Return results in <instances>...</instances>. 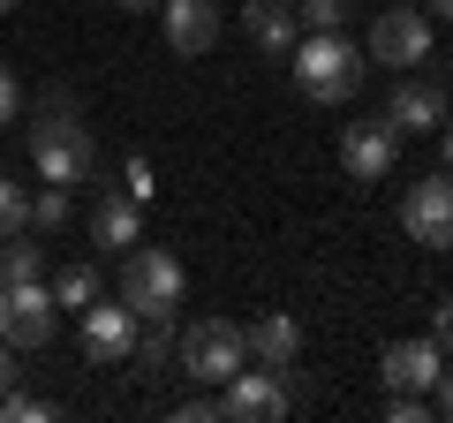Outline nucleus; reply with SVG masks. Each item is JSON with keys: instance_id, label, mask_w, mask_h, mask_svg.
I'll list each match as a JSON object with an SVG mask.
<instances>
[{"instance_id": "1", "label": "nucleus", "mask_w": 453, "mask_h": 423, "mask_svg": "<svg viewBox=\"0 0 453 423\" xmlns=\"http://www.w3.org/2000/svg\"><path fill=\"white\" fill-rule=\"evenodd\" d=\"M31 166L46 181H61V189H76V181L98 174V144H91V129H83V114L68 106L61 83L38 98V114H31Z\"/></svg>"}, {"instance_id": "2", "label": "nucleus", "mask_w": 453, "mask_h": 423, "mask_svg": "<svg viewBox=\"0 0 453 423\" xmlns=\"http://www.w3.org/2000/svg\"><path fill=\"white\" fill-rule=\"evenodd\" d=\"M371 53L356 46V38H340V31H310L288 46V68H295V91L310 98V106H348V98L363 91V76H371Z\"/></svg>"}, {"instance_id": "3", "label": "nucleus", "mask_w": 453, "mask_h": 423, "mask_svg": "<svg viewBox=\"0 0 453 423\" xmlns=\"http://www.w3.org/2000/svg\"><path fill=\"white\" fill-rule=\"evenodd\" d=\"M121 303L136 310V318H181V303H189V273H181L174 250H121Z\"/></svg>"}, {"instance_id": "4", "label": "nucleus", "mask_w": 453, "mask_h": 423, "mask_svg": "<svg viewBox=\"0 0 453 423\" xmlns=\"http://www.w3.org/2000/svg\"><path fill=\"white\" fill-rule=\"evenodd\" d=\"M174 363L196 378V386H226V378L250 363V341H242L234 318H196V326L174 341Z\"/></svg>"}, {"instance_id": "5", "label": "nucleus", "mask_w": 453, "mask_h": 423, "mask_svg": "<svg viewBox=\"0 0 453 423\" xmlns=\"http://www.w3.org/2000/svg\"><path fill=\"white\" fill-rule=\"evenodd\" d=\"M53 326H61V310H53V288H46V280H8V288H0V341L16 348V356L46 348Z\"/></svg>"}, {"instance_id": "6", "label": "nucleus", "mask_w": 453, "mask_h": 423, "mask_svg": "<svg viewBox=\"0 0 453 423\" xmlns=\"http://www.w3.org/2000/svg\"><path fill=\"white\" fill-rule=\"evenodd\" d=\"M431 46H438L431 16L401 0V8H378V16H371V46H363V53H371L378 68H423V61H431Z\"/></svg>"}, {"instance_id": "7", "label": "nucleus", "mask_w": 453, "mask_h": 423, "mask_svg": "<svg viewBox=\"0 0 453 423\" xmlns=\"http://www.w3.org/2000/svg\"><path fill=\"white\" fill-rule=\"evenodd\" d=\"M76 341H83V356L98 363V371H113V363H129V348H136V310L121 303V295H98L91 310H76Z\"/></svg>"}, {"instance_id": "8", "label": "nucleus", "mask_w": 453, "mask_h": 423, "mask_svg": "<svg viewBox=\"0 0 453 423\" xmlns=\"http://www.w3.org/2000/svg\"><path fill=\"white\" fill-rule=\"evenodd\" d=\"M401 227L416 250H453V174H423L401 196Z\"/></svg>"}, {"instance_id": "9", "label": "nucleus", "mask_w": 453, "mask_h": 423, "mask_svg": "<svg viewBox=\"0 0 453 423\" xmlns=\"http://www.w3.org/2000/svg\"><path fill=\"white\" fill-rule=\"evenodd\" d=\"M219 401H226V423H273V416H295L288 378H280V371H265V363H257V371L242 363V371L226 378V393H219Z\"/></svg>"}, {"instance_id": "10", "label": "nucleus", "mask_w": 453, "mask_h": 423, "mask_svg": "<svg viewBox=\"0 0 453 423\" xmlns=\"http://www.w3.org/2000/svg\"><path fill=\"white\" fill-rule=\"evenodd\" d=\"M446 114H453V98H446V83H431V76H401L393 98H386V121L401 136H438Z\"/></svg>"}, {"instance_id": "11", "label": "nucleus", "mask_w": 453, "mask_h": 423, "mask_svg": "<svg viewBox=\"0 0 453 423\" xmlns=\"http://www.w3.org/2000/svg\"><path fill=\"white\" fill-rule=\"evenodd\" d=\"M438 371H446V348L423 333V341H393L386 356H378V386L386 393H431Z\"/></svg>"}, {"instance_id": "12", "label": "nucleus", "mask_w": 453, "mask_h": 423, "mask_svg": "<svg viewBox=\"0 0 453 423\" xmlns=\"http://www.w3.org/2000/svg\"><path fill=\"white\" fill-rule=\"evenodd\" d=\"M159 23H166V46H174L181 61L211 53V46H219V31H226L219 0H159Z\"/></svg>"}, {"instance_id": "13", "label": "nucleus", "mask_w": 453, "mask_h": 423, "mask_svg": "<svg viewBox=\"0 0 453 423\" xmlns=\"http://www.w3.org/2000/svg\"><path fill=\"white\" fill-rule=\"evenodd\" d=\"M393 159H401V129L393 121H356V129H340V166L356 181H386Z\"/></svg>"}, {"instance_id": "14", "label": "nucleus", "mask_w": 453, "mask_h": 423, "mask_svg": "<svg viewBox=\"0 0 453 423\" xmlns=\"http://www.w3.org/2000/svg\"><path fill=\"white\" fill-rule=\"evenodd\" d=\"M91 242L113 250V258H121V250H136V242H144V204H136L129 189H106V196L91 204Z\"/></svg>"}, {"instance_id": "15", "label": "nucleus", "mask_w": 453, "mask_h": 423, "mask_svg": "<svg viewBox=\"0 0 453 423\" xmlns=\"http://www.w3.org/2000/svg\"><path fill=\"white\" fill-rule=\"evenodd\" d=\"M242 31L257 53H280L288 61V46L303 38V16H295V0H242Z\"/></svg>"}, {"instance_id": "16", "label": "nucleus", "mask_w": 453, "mask_h": 423, "mask_svg": "<svg viewBox=\"0 0 453 423\" xmlns=\"http://www.w3.org/2000/svg\"><path fill=\"white\" fill-rule=\"evenodd\" d=\"M242 341H250V363H265V371L303 363V326H295L288 310H265L257 326H242Z\"/></svg>"}, {"instance_id": "17", "label": "nucleus", "mask_w": 453, "mask_h": 423, "mask_svg": "<svg viewBox=\"0 0 453 423\" xmlns=\"http://www.w3.org/2000/svg\"><path fill=\"white\" fill-rule=\"evenodd\" d=\"M136 378H159L174 363V318H136V348H129Z\"/></svg>"}, {"instance_id": "18", "label": "nucleus", "mask_w": 453, "mask_h": 423, "mask_svg": "<svg viewBox=\"0 0 453 423\" xmlns=\"http://www.w3.org/2000/svg\"><path fill=\"white\" fill-rule=\"evenodd\" d=\"M46 288H53V310H91L98 303V273H91V265H61Z\"/></svg>"}, {"instance_id": "19", "label": "nucleus", "mask_w": 453, "mask_h": 423, "mask_svg": "<svg viewBox=\"0 0 453 423\" xmlns=\"http://www.w3.org/2000/svg\"><path fill=\"white\" fill-rule=\"evenodd\" d=\"M68 212H76V204H68V189H61V181H46V189L31 196V235H61Z\"/></svg>"}, {"instance_id": "20", "label": "nucleus", "mask_w": 453, "mask_h": 423, "mask_svg": "<svg viewBox=\"0 0 453 423\" xmlns=\"http://www.w3.org/2000/svg\"><path fill=\"white\" fill-rule=\"evenodd\" d=\"M8 280H46V258H38L23 235H8V242H0V288H8Z\"/></svg>"}, {"instance_id": "21", "label": "nucleus", "mask_w": 453, "mask_h": 423, "mask_svg": "<svg viewBox=\"0 0 453 423\" xmlns=\"http://www.w3.org/2000/svg\"><path fill=\"white\" fill-rule=\"evenodd\" d=\"M23 227H31V189H16V181L0 174V242L23 235Z\"/></svg>"}, {"instance_id": "22", "label": "nucleus", "mask_w": 453, "mask_h": 423, "mask_svg": "<svg viewBox=\"0 0 453 423\" xmlns=\"http://www.w3.org/2000/svg\"><path fill=\"white\" fill-rule=\"evenodd\" d=\"M348 8H356V0H295L303 31H340V23H348Z\"/></svg>"}, {"instance_id": "23", "label": "nucleus", "mask_w": 453, "mask_h": 423, "mask_svg": "<svg viewBox=\"0 0 453 423\" xmlns=\"http://www.w3.org/2000/svg\"><path fill=\"white\" fill-rule=\"evenodd\" d=\"M386 416H393V423H431L438 408H431V393H393V401H386Z\"/></svg>"}, {"instance_id": "24", "label": "nucleus", "mask_w": 453, "mask_h": 423, "mask_svg": "<svg viewBox=\"0 0 453 423\" xmlns=\"http://www.w3.org/2000/svg\"><path fill=\"white\" fill-rule=\"evenodd\" d=\"M174 416H181V423H226V401H219V393H189Z\"/></svg>"}, {"instance_id": "25", "label": "nucleus", "mask_w": 453, "mask_h": 423, "mask_svg": "<svg viewBox=\"0 0 453 423\" xmlns=\"http://www.w3.org/2000/svg\"><path fill=\"white\" fill-rule=\"evenodd\" d=\"M16 114H23V83H16V68L0 61V129H8Z\"/></svg>"}, {"instance_id": "26", "label": "nucleus", "mask_w": 453, "mask_h": 423, "mask_svg": "<svg viewBox=\"0 0 453 423\" xmlns=\"http://www.w3.org/2000/svg\"><path fill=\"white\" fill-rule=\"evenodd\" d=\"M121 189H129L136 204H151V159H129V166H121Z\"/></svg>"}, {"instance_id": "27", "label": "nucleus", "mask_w": 453, "mask_h": 423, "mask_svg": "<svg viewBox=\"0 0 453 423\" xmlns=\"http://www.w3.org/2000/svg\"><path fill=\"white\" fill-rule=\"evenodd\" d=\"M431 341L453 356V295H446V303H431Z\"/></svg>"}, {"instance_id": "28", "label": "nucleus", "mask_w": 453, "mask_h": 423, "mask_svg": "<svg viewBox=\"0 0 453 423\" xmlns=\"http://www.w3.org/2000/svg\"><path fill=\"white\" fill-rule=\"evenodd\" d=\"M431 408L453 423V356H446V371H438V386H431Z\"/></svg>"}, {"instance_id": "29", "label": "nucleus", "mask_w": 453, "mask_h": 423, "mask_svg": "<svg viewBox=\"0 0 453 423\" xmlns=\"http://www.w3.org/2000/svg\"><path fill=\"white\" fill-rule=\"evenodd\" d=\"M8 386H16V348L0 341V393H8Z\"/></svg>"}, {"instance_id": "30", "label": "nucleus", "mask_w": 453, "mask_h": 423, "mask_svg": "<svg viewBox=\"0 0 453 423\" xmlns=\"http://www.w3.org/2000/svg\"><path fill=\"white\" fill-rule=\"evenodd\" d=\"M438 151H446V174H453V114L438 121Z\"/></svg>"}, {"instance_id": "31", "label": "nucleus", "mask_w": 453, "mask_h": 423, "mask_svg": "<svg viewBox=\"0 0 453 423\" xmlns=\"http://www.w3.org/2000/svg\"><path fill=\"white\" fill-rule=\"evenodd\" d=\"M113 8H129V16H159V0H113Z\"/></svg>"}, {"instance_id": "32", "label": "nucleus", "mask_w": 453, "mask_h": 423, "mask_svg": "<svg viewBox=\"0 0 453 423\" xmlns=\"http://www.w3.org/2000/svg\"><path fill=\"white\" fill-rule=\"evenodd\" d=\"M431 8H438V16H446V23H453V0H431Z\"/></svg>"}, {"instance_id": "33", "label": "nucleus", "mask_w": 453, "mask_h": 423, "mask_svg": "<svg viewBox=\"0 0 453 423\" xmlns=\"http://www.w3.org/2000/svg\"><path fill=\"white\" fill-rule=\"evenodd\" d=\"M16 8H23V0H0V16H16Z\"/></svg>"}]
</instances>
